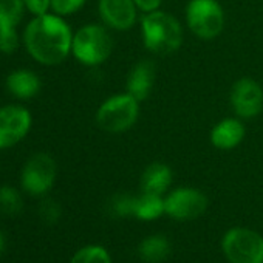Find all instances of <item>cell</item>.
I'll return each mask as SVG.
<instances>
[{"mask_svg": "<svg viewBox=\"0 0 263 263\" xmlns=\"http://www.w3.org/2000/svg\"><path fill=\"white\" fill-rule=\"evenodd\" d=\"M70 263H111V257L104 246L87 245L73 254Z\"/></svg>", "mask_w": 263, "mask_h": 263, "instance_id": "obj_19", "label": "cell"}, {"mask_svg": "<svg viewBox=\"0 0 263 263\" xmlns=\"http://www.w3.org/2000/svg\"><path fill=\"white\" fill-rule=\"evenodd\" d=\"M33 124L31 113L27 107L10 104L0 107V149H8L30 134Z\"/></svg>", "mask_w": 263, "mask_h": 263, "instance_id": "obj_8", "label": "cell"}, {"mask_svg": "<svg viewBox=\"0 0 263 263\" xmlns=\"http://www.w3.org/2000/svg\"><path fill=\"white\" fill-rule=\"evenodd\" d=\"M135 200L137 197L128 194H116L107 203V211L111 217L124 218V217H134L135 211Z\"/></svg>", "mask_w": 263, "mask_h": 263, "instance_id": "obj_20", "label": "cell"}, {"mask_svg": "<svg viewBox=\"0 0 263 263\" xmlns=\"http://www.w3.org/2000/svg\"><path fill=\"white\" fill-rule=\"evenodd\" d=\"M113 50V41L108 31L101 25H84L73 34L71 53L84 65L95 67L108 59Z\"/></svg>", "mask_w": 263, "mask_h": 263, "instance_id": "obj_3", "label": "cell"}, {"mask_svg": "<svg viewBox=\"0 0 263 263\" xmlns=\"http://www.w3.org/2000/svg\"><path fill=\"white\" fill-rule=\"evenodd\" d=\"M172 184V171L163 163H152L141 177V192L163 195Z\"/></svg>", "mask_w": 263, "mask_h": 263, "instance_id": "obj_15", "label": "cell"}, {"mask_svg": "<svg viewBox=\"0 0 263 263\" xmlns=\"http://www.w3.org/2000/svg\"><path fill=\"white\" fill-rule=\"evenodd\" d=\"M58 177V166L53 157L48 154H36L33 155L24 166L21 183L25 192L30 195H44L47 194Z\"/></svg>", "mask_w": 263, "mask_h": 263, "instance_id": "obj_7", "label": "cell"}, {"mask_svg": "<svg viewBox=\"0 0 263 263\" xmlns=\"http://www.w3.org/2000/svg\"><path fill=\"white\" fill-rule=\"evenodd\" d=\"M21 45L17 28H0V53L11 54Z\"/></svg>", "mask_w": 263, "mask_h": 263, "instance_id": "obj_23", "label": "cell"}, {"mask_svg": "<svg viewBox=\"0 0 263 263\" xmlns=\"http://www.w3.org/2000/svg\"><path fill=\"white\" fill-rule=\"evenodd\" d=\"M155 73L157 70L152 61H141L135 64L127 78V93L134 96L138 102L144 101L154 88Z\"/></svg>", "mask_w": 263, "mask_h": 263, "instance_id": "obj_12", "label": "cell"}, {"mask_svg": "<svg viewBox=\"0 0 263 263\" xmlns=\"http://www.w3.org/2000/svg\"><path fill=\"white\" fill-rule=\"evenodd\" d=\"M245 138V125L234 118L220 121L211 132V143L221 151H231L237 147Z\"/></svg>", "mask_w": 263, "mask_h": 263, "instance_id": "obj_13", "label": "cell"}, {"mask_svg": "<svg viewBox=\"0 0 263 263\" xmlns=\"http://www.w3.org/2000/svg\"><path fill=\"white\" fill-rule=\"evenodd\" d=\"M99 16L113 30H128L137 21V5L134 0H99Z\"/></svg>", "mask_w": 263, "mask_h": 263, "instance_id": "obj_11", "label": "cell"}, {"mask_svg": "<svg viewBox=\"0 0 263 263\" xmlns=\"http://www.w3.org/2000/svg\"><path fill=\"white\" fill-rule=\"evenodd\" d=\"M144 45L155 54L167 56L175 53L183 42V30L180 22L169 13L152 11L143 17Z\"/></svg>", "mask_w": 263, "mask_h": 263, "instance_id": "obj_2", "label": "cell"}, {"mask_svg": "<svg viewBox=\"0 0 263 263\" xmlns=\"http://www.w3.org/2000/svg\"><path fill=\"white\" fill-rule=\"evenodd\" d=\"M191 31L200 39L217 37L224 27V13L217 0H191L186 7Z\"/></svg>", "mask_w": 263, "mask_h": 263, "instance_id": "obj_6", "label": "cell"}, {"mask_svg": "<svg viewBox=\"0 0 263 263\" xmlns=\"http://www.w3.org/2000/svg\"><path fill=\"white\" fill-rule=\"evenodd\" d=\"M163 214H166V204L163 195H155V194H144L137 197L135 200V211L134 217L143 221H152L160 218Z\"/></svg>", "mask_w": 263, "mask_h": 263, "instance_id": "obj_17", "label": "cell"}, {"mask_svg": "<svg viewBox=\"0 0 263 263\" xmlns=\"http://www.w3.org/2000/svg\"><path fill=\"white\" fill-rule=\"evenodd\" d=\"M171 249V241L166 235L154 234L141 240L138 255L146 263H161L169 257Z\"/></svg>", "mask_w": 263, "mask_h": 263, "instance_id": "obj_16", "label": "cell"}, {"mask_svg": "<svg viewBox=\"0 0 263 263\" xmlns=\"http://www.w3.org/2000/svg\"><path fill=\"white\" fill-rule=\"evenodd\" d=\"M140 105L138 101L125 93L108 98L96 111V124L111 134H121L128 130L138 119Z\"/></svg>", "mask_w": 263, "mask_h": 263, "instance_id": "obj_5", "label": "cell"}, {"mask_svg": "<svg viewBox=\"0 0 263 263\" xmlns=\"http://www.w3.org/2000/svg\"><path fill=\"white\" fill-rule=\"evenodd\" d=\"M137 8H140L141 11L144 13H152V11H157L161 5L163 0H134Z\"/></svg>", "mask_w": 263, "mask_h": 263, "instance_id": "obj_26", "label": "cell"}, {"mask_svg": "<svg viewBox=\"0 0 263 263\" xmlns=\"http://www.w3.org/2000/svg\"><path fill=\"white\" fill-rule=\"evenodd\" d=\"M24 4L27 11H30L33 16H42L51 10V0H24Z\"/></svg>", "mask_w": 263, "mask_h": 263, "instance_id": "obj_25", "label": "cell"}, {"mask_svg": "<svg viewBox=\"0 0 263 263\" xmlns=\"http://www.w3.org/2000/svg\"><path fill=\"white\" fill-rule=\"evenodd\" d=\"M5 248H7V238H5V234L0 229V257L5 252Z\"/></svg>", "mask_w": 263, "mask_h": 263, "instance_id": "obj_27", "label": "cell"}, {"mask_svg": "<svg viewBox=\"0 0 263 263\" xmlns=\"http://www.w3.org/2000/svg\"><path fill=\"white\" fill-rule=\"evenodd\" d=\"M231 105L240 118H254L263 110V90L249 78L238 79L231 90Z\"/></svg>", "mask_w": 263, "mask_h": 263, "instance_id": "obj_10", "label": "cell"}, {"mask_svg": "<svg viewBox=\"0 0 263 263\" xmlns=\"http://www.w3.org/2000/svg\"><path fill=\"white\" fill-rule=\"evenodd\" d=\"M24 201L21 192L13 186H0V211L7 215H16L22 211Z\"/></svg>", "mask_w": 263, "mask_h": 263, "instance_id": "obj_21", "label": "cell"}, {"mask_svg": "<svg viewBox=\"0 0 263 263\" xmlns=\"http://www.w3.org/2000/svg\"><path fill=\"white\" fill-rule=\"evenodd\" d=\"M5 85L14 98L30 99L39 93L42 84H41L39 76L34 71L27 70V68H21V70H14L8 74Z\"/></svg>", "mask_w": 263, "mask_h": 263, "instance_id": "obj_14", "label": "cell"}, {"mask_svg": "<svg viewBox=\"0 0 263 263\" xmlns=\"http://www.w3.org/2000/svg\"><path fill=\"white\" fill-rule=\"evenodd\" d=\"M84 4L85 0H51V11L61 17H65L79 11Z\"/></svg>", "mask_w": 263, "mask_h": 263, "instance_id": "obj_24", "label": "cell"}, {"mask_svg": "<svg viewBox=\"0 0 263 263\" xmlns=\"http://www.w3.org/2000/svg\"><path fill=\"white\" fill-rule=\"evenodd\" d=\"M73 33L64 17L58 14L34 16L24 31L28 54L42 65H58L71 53Z\"/></svg>", "mask_w": 263, "mask_h": 263, "instance_id": "obj_1", "label": "cell"}, {"mask_svg": "<svg viewBox=\"0 0 263 263\" xmlns=\"http://www.w3.org/2000/svg\"><path fill=\"white\" fill-rule=\"evenodd\" d=\"M166 214L178 221L195 220L204 214L208 208L206 195L194 187H178L172 191L166 198Z\"/></svg>", "mask_w": 263, "mask_h": 263, "instance_id": "obj_9", "label": "cell"}, {"mask_svg": "<svg viewBox=\"0 0 263 263\" xmlns=\"http://www.w3.org/2000/svg\"><path fill=\"white\" fill-rule=\"evenodd\" d=\"M25 11L24 0H0V28H17Z\"/></svg>", "mask_w": 263, "mask_h": 263, "instance_id": "obj_18", "label": "cell"}, {"mask_svg": "<svg viewBox=\"0 0 263 263\" xmlns=\"http://www.w3.org/2000/svg\"><path fill=\"white\" fill-rule=\"evenodd\" d=\"M39 215L45 223L54 224L59 221V218L62 215L61 204L53 198H45V200H42V203L39 206Z\"/></svg>", "mask_w": 263, "mask_h": 263, "instance_id": "obj_22", "label": "cell"}, {"mask_svg": "<svg viewBox=\"0 0 263 263\" xmlns=\"http://www.w3.org/2000/svg\"><path fill=\"white\" fill-rule=\"evenodd\" d=\"M229 263H263V237L249 228H231L221 238Z\"/></svg>", "mask_w": 263, "mask_h": 263, "instance_id": "obj_4", "label": "cell"}]
</instances>
